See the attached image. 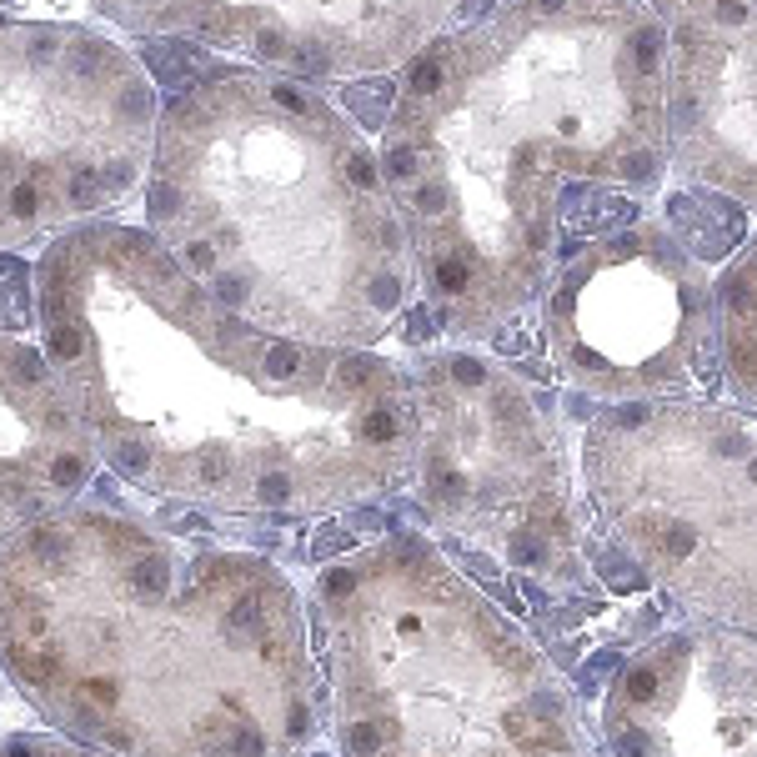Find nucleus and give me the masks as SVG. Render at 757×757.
Returning a JSON list of instances; mask_svg holds the SVG:
<instances>
[{"instance_id":"12","label":"nucleus","mask_w":757,"mask_h":757,"mask_svg":"<svg viewBox=\"0 0 757 757\" xmlns=\"http://www.w3.org/2000/svg\"><path fill=\"white\" fill-rule=\"evenodd\" d=\"M667 166L757 206V11L667 21Z\"/></svg>"},{"instance_id":"17","label":"nucleus","mask_w":757,"mask_h":757,"mask_svg":"<svg viewBox=\"0 0 757 757\" xmlns=\"http://www.w3.org/2000/svg\"><path fill=\"white\" fill-rule=\"evenodd\" d=\"M0 677H6V672H0Z\"/></svg>"},{"instance_id":"13","label":"nucleus","mask_w":757,"mask_h":757,"mask_svg":"<svg viewBox=\"0 0 757 757\" xmlns=\"http://www.w3.org/2000/svg\"><path fill=\"white\" fill-rule=\"evenodd\" d=\"M101 462L36 341L0 331V537L91 492Z\"/></svg>"},{"instance_id":"1","label":"nucleus","mask_w":757,"mask_h":757,"mask_svg":"<svg viewBox=\"0 0 757 757\" xmlns=\"http://www.w3.org/2000/svg\"><path fill=\"white\" fill-rule=\"evenodd\" d=\"M31 296L96 462L136 492L231 517H331L412 472L417 397L397 361L231 316L146 226L51 236Z\"/></svg>"},{"instance_id":"8","label":"nucleus","mask_w":757,"mask_h":757,"mask_svg":"<svg viewBox=\"0 0 757 757\" xmlns=\"http://www.w3.org/2000/svg\"><path fill=\"white\" fill-rule=\"evenodd\" d=\"M161 101L101 31L0 21V251L106 221L146 186Z\"/></svg>"},{"instance_id":"6","label":"nucleus","mask_w":757,"mask_h":757,"mask_svg":"<svg viewBox=\"0 0 757 757\" xmlns=\"http://www.w3.org/2000/svg\"><path fill=\"white\" fill-rule=\"evenodd\" d=\"M582 487L627 557L692 617L757 632V417L727 402L607 407Z\"/></svg>"},{"instance_id":"10","label":"nucleus","mask_w":757,"mask_h":757,"mask_svg":"<svg viewBox=\"0 0 757 757\" xmlns=\"http://www.w3.org/2000/svg\"><path fill=\"white\" fill-rule=\"evenodd\" d=\"M131 36H196L296 81L407 66L462 0H96Z\"/></svg>"},{"instance_id":"3","label":"nucleus","mask_w":757,"mask_h":757,"mask_svg":"<svg viewBox=\"0 0 757 757\" xmlns=\"http://www.w3.org/2000/svg\"><path fill=\"white\" fill-rule=\"evenodd\" d=\"M0 672L111 757H301L326 717L281 562L91 497L0 537Z\"/></svg>"},{"instance_id":"2","label":"nucleus","mask_w":757,"mask_h":757,"mask_svg":"<svg viewBox=\"0 0 757 757\" xmlns=\"http://www.w3.org/2000/svg\"><path fill=\"white\" fill-rule=\"evenodd\" d=\"M376 161L432 321L497 336L557 271L562 186H662L667 21L647 0H502L402 66Z\"/></svg>"},{"instance_id":"11","label":"nucleus","mask_w":757,"mask_h":757,"mask_svg":"<svg viewBox=\"0 0 757 757\" xmlns=\"http://www.w3.org/2000/svg\"><path fill=\"white\" fill-rule=\"evenodd\" d=\"M597 722L607 757H757V632L692 617L647 637Z\"/></svg>"},{"instance_id":"14","label":"nucleus","mask_w":757,"mask_h":757,"mask_svg":"<svg viewBox=\"0 0 757 757\" xmlns=\"http://www.w3.org/2000/svg\"><path fill=\"white\" fill-rule=\"evenodd\" d=\"M712 296H717L712 351L742 412L757 417V231L722 266V276L712 281Z\"/></svg>"},{"instance_id":"4","label":"nucleus","mask_w":757,"mask_h":757,"mask_svg":"<svg viewBox=\"0 0 757 757\" xmlns=\"http://www.w3.org/2000/svg\"><path fill=\"white\" fill-rule=\"evenodd\" d=\"M146 231L216 306L316 346H376L417 296L371 141L261 66L211 71L161 111Z\"/></svg>"},{"instance_id":"16","label":"nucleus","mask_w":757,"mask_h":757,"mask_svg":"<svg viewBox=\"0 0 757 757\" xmlns=\"http://www.w3.org/2000/svg\"><path fill=\"white\" fill-rule=\"evenodd\" d=\"M647 6L662 21H677V16H747L757 11V0H647Z\"/></svg>"},{"instance_id":"7","label":"nucleus","mask_w":757,"mask_h":757,"mask_svg":"<svg viewBox=\"0 0 757 757\" xmlns=\"http://www.w3.org/2000/svg\"><path fill=\"white\" fill-rule=\"evenodd\" d=\"M417 507L457 542L547 582H587L582 517L552 412L502 361L452 346L412 361Z\"/></svg>"},{"instance_id":"5","label":"nucleus","mask_w":757,"mask_h":757,"mask_svg":"<svg viewBox=\"0 0 757 757\" xmlns=\"http://www.w3.org/2000/svg\"><path fill=\"white\" fill-rule=\"evenodd\" d=\"M306 617L341 757H597L552 652L422 532L331 557Z\"/></svg>"},{"instance_id":"9","label":"nucleus","mask_w":757,"mask_h":757,"mask_svg":"<svg viewBox=\"0 0 757 757\" xmlns=\"http://www.w3.org/2000/svg\"><path fill=\"white\" fill-rule=\"evenodd\" d=\"M547 356L567 387L632 407L682 392L717 331L702 256L657 221L572 251L542 291Z\"/></svg>"},{"instance_id":"15","label":"nucleus","mask_w":757,"mask_h":757,"mask_svg":"<svg viewBox=\"0 0 757 757\" xmlns=\"http://www.w3.org/2000/svg\"><path fill=\"white\" fill-rule=\"evenodd\" d=\"M0 757H111V752L61 737V732H11L0 737Z\"/></svg>"}]
</instances>
